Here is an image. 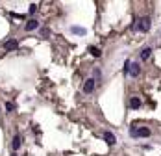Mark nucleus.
<instances>
[{
    "instance_id": "nucleus-9",
    "label": "nucleus",
    "mask_w": 161,
    "mask_h": 156,
    "mask_svg": "<svg viewBox=\"0 0 161 156\" xmlns=\"http://www.w3.org/2000/svg\"><path fill=\"white\" fill-rule=\"evenodd\" d=\"M37 26H39V22L35 21V19H32V21H28V22H26V32H32V30H35Z\"/></svg>"
},
{
    "instance_id": "nucleus-15",
    "label": "nucleus",
    "mask_w": 161,
    "mask_h": 156,
    "mask_svg": "<svg viewBox=\"0 0 161 156\" xmlns=\"http://www.w3.org/2000/svg\"><path fill=\"white\" fill-rule=\"evenodd\" d=\"M6 110H8V112H11V110H13V104H11V102H6Z\"/></svg>"
},
{
    "instance_id": "nucleus-6",
    "label": "nucleus",
    "mask_w": 161,
    "mask_h": 156,
    "mask_svg": "<svg viewBox=\"0 0 161 156\" xmlns=\"http://www.w3.org/2000/svg\"><path fill=\"white\" fill-rule=\"evenodd\" d=\"M70 32L76 34V36H85V34H87V30L82 28V26H72V28H70Z\"/></svg>"
},
{
    "instance_id": "nucleus-11",
    "label": "nucleus",
    "mask_w": 161,
    "mask_h": 156,
    "mask_svg": "<svg viewBox=\"0 0 161 156\" xmlns=\"http://www.w3.org/2000/svg\"><path fill=\"white\" fill-rule=\"evenodd\" d=\"M150 54H152V48L146 47V48H143V52H141V58H143V59H148Z\"/></svg>"
},
{
    "instance_id": "nucleus-4",
    "label": "nucleus",
    "mask_w": 161,
    "mask_h": 156,
    "mask_svg": "<svg viewBox=\"0 0 161 156\" xmlns=\"http://www.w3.org/2000/svg\"><path fill=\"white\" fill-rule=\"evenodd\" d=\"M104 139H105V143H108V145H115V143H117V138H115L113 132H104Z\"/></svg>"
},
{
    "instance_id": "nucleus-16",
    "label": "nucleus",
    "mask_w": 161,
    "mask_h": 156,
    "mask_svg": "<svg viewBox=\"0 0 161 156\" xmlns=\"http://www.w3.org/2000/svg\"><path fill=\"white\" fill-rule=\"evenodd\" d=\"M11 156H17V154H15V153H13V154H11Z\"/></svg>"
},
{
    "instance_id": "nucleus-2",
    "label": "nucleus",
    "mask_w": 161,
    "mask_h": 156,
    "mask_svg": "<svg viewBox=\"0 0 161 156\" xmlns=\"http://www.w3.org/2000/svg\"><path fill=\"white\" fill-rule=\"evenodd\" d=\"M94 84H96V80H94V78H87V80H85V84H83V91L85 93H93L94 91Z\"/></svg>"
},
{
    "instance_id": "nucleus-5",
    "label": "nucleus",
    "mask_w": 161,
    "mask_h": 156,
    "mask_svg": "<svg viewBox=\"0 0 161 156\" xmlns=\"http://www.w3.org/2000/svg\"><path fill=\"white\" fill-rule=\"evenodd\" d=\"M21 136H19V134H15L13 136V139H11V149H13V153H15V150H17L19 147H21Z\"/></svg>"
},
{
    "instance_id": "nucleus-13",
    "label": "nucleus",
    "mask_w": 161,
    "mask_h": 156,
    "mask_svg": "<svg viewBox=\"0 0 161 156\" xmlns=\"http://www.w3.org/2000/svg\"><path fill=\"white\" fill-rule=\"evenodd\" d=\"M130 134H132L133 138H137V128H135V127H132V128H130Z\"/></svg>"
},
{
    "instance_id": "nucleus-12",
    "label": "nucleus",
    "mask_w": 161,
    "mask_h": 156,
    "mask_svg": "<svg viewBox=\"0 0 161 156\" xmlns=\"http://www.w3.org/2000/svg\"><path fill=\"white\" fill-rule=\"evenodd\" d=\"M89 52H91L94 58H100V54H102V52H100V48H96V47H89Z\"/></svg>"
},
{
    "instance_id": "nucleus-3",
    "label": "nucleus",
    "mask_w": 161,
    "mask_h": 156,
    "mask_svg": "<svg viewBox=\"0 0 161 156\" xmlns=\"http://www.w3.org/2000/svg\"><path fill=\"white\" fill-rule=\"evenodd\" d=\"M150 134H152V130L148 127H141L137 130V138H150Z\"/></svg>"
},
{
    "instance_id": "nucleus-7",
    "label": "nucleus",
    "mask_w": 161,
    "mask_h": 156,
    "mask_svg": "<svg viewBox=\"0 0 161 156\" xmlns=\"http://www.w3.org/2000/svg\"><path fill=\"white\" fill-rule=\"evenodd\" d=\"M132 76H139V63H130V73Z\"/></svg>"
},
{
    "instance_id": "nucleus-14",
    "label": "nucleus",
    "mask_w": 161,
    "mask_h": 156,
    "mask_svg": "<svg viewBox=\"0 0 161 156\" xmlns=\"http://www.w3.org/2000/svg\"><path fill=\"white\" fill-rule=\"evenodd\" d=\"M37 11V6H35V4H32V6H30V13H35Z\"/></svg>"
},
{
    "instance_id": "nucleus-8",
    "label": "nucleus",
    "mask_w": 161,
    "mask_h": 156,
    "mask_svg": "<svg viewBox=\"0 0 161 156\" xmlns=\"http://www.w3.org/2000/svg\"><path fill=\"white\" fill-rule=\"evenodd\" d=\"M130 108H133V110L141 108V99L139 97H132V100H130Z\"/></svg>"
},
{
    "instance_id": "nucleus-1",
    "label": "nucleus",
    "mask_w": 161,
    "mask_h": 156,
    "mask_svg": "<svg viewBox=\"0 0 161 156\" xmlns=\"http://www.w3.org/2000/svg\"><path fill=\"white\" fill-rule=\"evenodd\" d=\"M150 26H152L150 17H143V19H139V21H137V26H135V28H137L139 32H148Z\"/></svg>"
},
{
    "instance_id": "nucleus-10",
    "label": "nucleus",
    "mask_w": 161,
    "mask_h": 156,
    "mask_svg": "<svg viewBox=\"0 0 161 156\" xmlns=\"http://www.w3.org/2000/svg\"><path fill=\"white\" fill-rule=\"evenodd\" d=\"M17 47H19V43L15 41V39H11V41H8V43H6V50H8V52H9V50H15Z\"/></svg>"
}]
</instances>
